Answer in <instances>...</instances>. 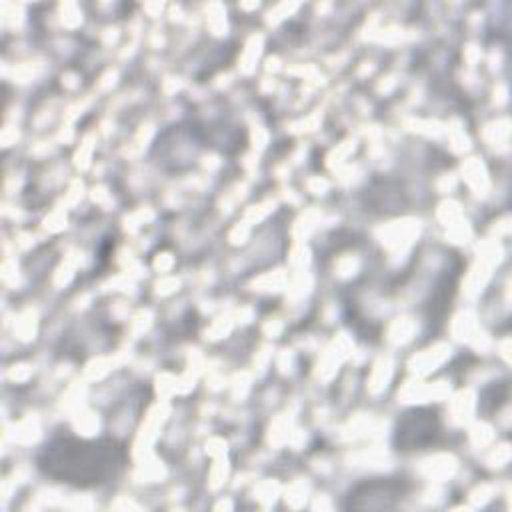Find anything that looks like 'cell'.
<instances>
[{"label":"cell","mask_w":512,"mask_h":512,"mask_svg":"<svg viewBox=\"0 0 512 512\" xmlns=\"http://www.w3.org/2000/svg\"><path fill=\"white\" fill-rule=\"evenodd\" d=\"M58 450L64 452V460L52 456L48 468L62 464L64 474L60 478L78 486L104 482L106 478L114 476V468L122 464V458L116 456L112 444L102 446L100 442H64Z\"/></svg>","instance_id":"6da1fadb"}]
</instances>
